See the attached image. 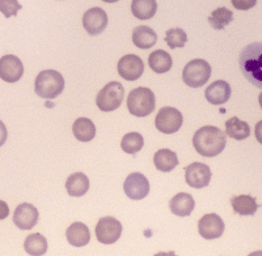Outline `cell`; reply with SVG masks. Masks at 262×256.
<instances>
[{"mask_svg": "<svg viewBox=\"0 0 262 256\" xmlns=\"http://www.w3.org/2000/svg\"><path fill=\"white\" fill-rule=\"evenodd\" d=\"M225 224L219 215L206 214L198 221V232L205 240H216L223 235Z\"/></svg>", "mask_w": 262, "mask_h": 256, "instance_id": "cell-12", "label": "cell"}, {"mask_svg": "<svg viewBox=\"0 0 262 256\" xmlns=\"http://www.w3.org/2000/svg\"><path fill=\"white\" fill-rule=\"evenodd\" d=\"M184 123L182 113L172 107H163L156 117V127L163 134H174L181 128Z\"/></svg>", "mask_w": 262, "mask_h": 256, "instance_id": "cell-7", "label": "cell"}, {"mask_svg": "<svg viewBox=\"0 0 262 256\" xmlns=\"http://www.w3.org/2000/svg\"><path fill=\"white\" fill-rule=\"evenodd\" d=\"M38 217L39 214L36 207H34L31 203L25 202L17 206L13 216V221L19 229L30 230L37 224Z\"/></svg>", "mask_w": 262, "mask_h": 256, "instance_id": "cell-15", "label": "cell"}, {"mask_svg": "<svg viewBox=\"0 0 262 256\" xmlns=\"http://www.w3.org/2000/svg\"><path fill=\"white\" fill-rule=\"evenodd\" d=\"M64 79L55 70H44L35 79V94L43 99H55L64 90Z\"/></svg>", "mask_w": 262, "mask_h": 256, "instance_id": "cell-3", "label": "cell"}, {"mask_svg": "<svg viewBox=\"0 0 262 256\" xmlns=\"http://www.w3.org/2000/svg\"><path fill=\"white\" fill-rule=\"evenodd\" d=\"M158 9L157 0H133L130 10L135 18L146 20L156 15Z\"/></svg>", "mask_w": 262, "mask_h": 256, "instance_id": "cell-24", "label": "cell"}, {"mask_svg": "<svg viewBox=\"0 0 262 256\" xmlns=\"http://www.w3.org/2000/svg\"><path fill=\"white\" fill-rule=\"evenodd\" d=\"M23 7L18 0H0V11L6 18H10L11 16H17L18 10Z\"/></svg>", "mask_w": 262, "mask_h": 256, "instance_id": "cell-31", "label": "cell"}, {"mask_svg": "<svg viewBox=\"0 0 262 256\" xmlns=\"http://www.w3.org/2000/svg\"><path fill=\"white\" fill-rule=\"evenodd\" d=\"M185 179L187 184L193 189H203L207 187L212 179V171L204 163L193 162L186 168Z\"/></svg>", "mask_w": 262, "mask_h": 256, "instance_id": "cell-11", "label": "cell"}, {"mask_svg": "<svg viewBox=\"0 0 262 256\" xmlns=\"http://www.w3.org/2000/svg\"><path fill=\"white\" fill-rule=\"evenodd\" d=\"M187 39V34L182 28H171L166 33V42L172 50L176 48H184Z\"/></svg>", "mask_w": 262, "mask_h": 256, "instance_id": "cell-30", "label": "cell"}, {"mask_svg": "<svg viewBox=\"0 0 262 256\" xmlns=\"http://www.w3.org/2000/svg\"><path fill=\"white\" fill-rule=\"evenodd\" d=\"M82 24L84 30L91 36L99 35L105 31L108 24V17L106 11L100 7L88 9L82 17Z\"/></svg>", "mask_w": 262, "mask_h": 256, "instance_id": "cell-13", "label": "cell"}, {"mask_svg": "<svg viewBox=\"0 0 262 256\" xmlns=\"http://www.w3.org/2000/svg\"><path fill=\"white\" fill-rule=\"evenodd\" d=\"M225 134L231 138L243 141L250 136V126L237 117H232L225 123Z\"/></svg>", "mask_w": 262, "mask_h": 256, "instance_id": "cell-26", "label": "cell"}, {"mask_svg": "<svg viewBox=\"0 0 262 256\" xmlns=\"http://www.w3.org/2000/svg\"><path fill=\"white\" fill-rule=\"evenodd\" d=\"M89 179L82 172H76L71 174L66 182V189L71 197H82L89 190Z\"/></svg>", "mask_w": 262, "mask_h": 256, "instance_id": "cell-19", "label": "cell"}, {"mask_svg": "<svg viewBox=\"0 0 262 256\" xmlns=\"http://www.w3.org/2000/svg\"><path fill=\"white\" fill-rule=\"evenodd\" d=\"M132 39L135 46L142 50H147L155 46L158 36L157 33L149 26H138L133 30Z\"/></svg>", "mask_w": 262, "mask_h": 256, "instance_id": "cell-20", "label": "cell"}, {"mask_svg": "<svg viewBox=\"0 0 262 256\" xmlns=\"http://www.w3.org/2000/svg\"><path fill=\"white\" fill-rule=\"evenodd\" d=\"M212 76V67L205 60L196 59L187 63L182 71V80L190 88H201Z\"/></svg>", "mask_w": 262, "mask_h": 256, "instance_id": "cell-6", "label": "cell"}, {"mask_svg": "<svg viewBox=\"0 0 262 256\" xmlns=\"http://www.w3.org/2000/svg\"><path fill=\"white\" fill-rule=\"evenodd\" d=\"M144 146V138L140 133L132 132L124 135L122 139L121 147L122 150L127 154H135L140 152Z\"/></svg>", "mask_w": 262, "mask_h": 256, "instance_id": "cell-29", "label": "cell"}, {"mask_svg": "<svg viewBox=\"0 0 262 256\" xmlns=\"http://www.w3.org/2000/svg\"><path fill=\"white\" fill-rule=\"evenodd\" d=\"M147 62H149L151 70L158 73V75L167 73L172 67L171 55L163 50H157L155 52H152Z\"/></svg>", "mask_w": 262, "mask_h": 256, "instance_id": "cell-21", "label": "cell"}, {"mask_svg": "<svg viewBox=\"0 0 262 256\" xmlns=\"http://www.w3.org/2000/svg\"><path fill=\"white\" fill-rule=\"evenodd\" d=\"M25 252L32 256H41L48 252V241L43 235L35 232L26 237L24 242Z\"/></svg>", "mask_w": 262, "mask_h": 256, "instance_id": "cell-27", "label": "cell"}, {"mask_svg": "<svg viewBox=\"0 0 262 256\" xmlns=\"http://www.w3.org/2000/svg\"><path fill=\"white\" fill-rule=\"evenodd\" d=\"M258 0H232V5L237 10H249L257 5Z\"/></svg>", "mask_w": 262, "mask_h": 256, "instance_id": "cell-32", "label": "cell"}, {"mask_svg": "<svg viewBox=\"0 0 262 256\" xmlns=\"http://www.w3.org/2000/svg\"><path fill=\"white\" fill-rule=\"evenodd\" d=\"M123 226L121 221L116 218L107 216L98 220V224L96 225V237L99 243L105 245L116 243L122 235Z\"/></svg>", "mask_w": 262, "mask_h": 256, "instance_id": "cell-8", "label": "cell"}, {"mask_svg": "<svg viewBox=\"0 0 262 256\" xmlns=\"http://www.w3.org/2000/svg\"><path fill=\"white\" fill-rule=\"evenodd\" d=\"M23 75H24V65L19 58L8 54L0 59V79L2 80L14 83L19 81Z\"/></svg>", "mask_w": 262, "mask_h": 256, "instance_id": "cell-14", "label": "cell"}, {"mask_svg": "<svg viewBox=\"0 0 262 256\" xmlns=\"http://www.w3.org/2000/svg\"><path fill=\"white\" fill-rule=\"evenodd\" d=\"M231 203L234 213L240 216H253L259 208V204L255 201V199L247 195L233 197Z\"/></svg>", "mask_w": 262, "mask_h": 256, "instance_id": "cell-25", "label": "cell"}, {"mask_svg": "<svg viewBox=\"0 0 262 256\" xmlns=\"http://www.w3.org/2000/svg\"><path fill=\"white\" fill-rule=\"evenodd\" d=\"M124 192L132 200H142L150 192V182L144 174L130 173L124 182Z\"/></svg>", "mask_w": 262, "mask_h": 256, "instance_id": "cell-10", "label": "cell"}, {"mask_svg": "<svg viewBox=\"0 0 262 256\" xmlns=\"http://www.w3.org/2000/svg\"><path fill=\"white\" fill-rule=\"evenodd\" d=\"M153 162L158 171H161V172H171L179 164L176 153L168 149L159 150L153 157Z\"/></svg>", "mask_w": 262, "mask_h": 256, "instance_id": "cell-23", "label": "cell"}, {"mask_svg": "<svg viewBox=\"0 0 262 256\" xmlns=\"http://www.w3.org/2000/svg\"><path fill=\"white\" fill-rule=\"evenodd\" d=\"M72 132L75 137L80 142H90L96 136V126L89 118H78L72 125Z\"/></svg>", "mask_w": 262, "mask_h": 256, "instance_id": "cell-22", "label": "cell"}, {"mask_svg": "<svg viewBox=\"0 0 262 256\" xmlns=\"http://www.w3.org/2000/svg\"><path fill=\"white\" fill-rule=\"evenodd\" d=\"M104 3H108V4H113V3H117L118 0H102Z\"/></svg>", "mask_w": 262, "mask_h": 256, "instance_id": "cell-35", "label": "cell"}, {"mask_svg": "<svg viewBox=\"0 0 262 256\" xmlns=\"http://www.w3.org/2000/svg\"><path fill=\"white\" fill-rule=\"evenodd\" d=\"M196 152L205 157H214L221 154L226 146V134L215 126L199 128L192 137Z\"/></svg>", "mask_w": 262, "mask_h": 256, "instance_id": "cell-1", "label": "cell"}, {"mask_svg": "<svg viewBox=\"0 0 262 256\" xmlns=\"http://www.w3.org/2000/svg\"><path fill=\"white\" fill-rule=\"evenodd\" d=\"M118 75L126 81H136L144 72V63L140 56L135 54L124 55L117 63Z\"/></svg>", "mask_w": 262, "mask_h": 256, "instance_id": "cell-9", "label": "cell"}, {"mask_svg": "<svg viewBox=\"0 0 262 256\" xmlns=\"http://www.w3.org/2000/svg\"><path fill=\"white\" fill-rule=\"evenodd\" d=\"M156 108V96L149 88L132 90L127 97V109L135 117H146Z\"/></svg>", "mask_w": 262, "mask_h": 256, "instance_id": "cell-4", "label": "cell"}, {"mask_svg": "<svg viewBox=\"0 0 262 256\" xmlns=\"http://www.w3.org/2000/svg\"><path fill=\"white\" fill-rule=\"evenodd\" d=\"M240 67L244 77L254 84L262 87V45L253 43L243 49L240 54Z\"/></svg>", "mask_w": 262, "mask_h": 256, "instance_id": "cell-2", "label": "cell"}, {"mask_svg": "<svg viewBox=\"0 0 262 256\" xmlns=\"http://www.w3.org/2000/svg\"><path fill=\"white\" fill-rule=\"evenodd\" d=\"M9 216V207L4 200H0V220L6 219Z\"/></svg>", "mask_w": 262, "mask_h": 256, "instance_id": "cell-33", "label": "cell"}, {"mask_svg": "<svg viewBox=\"0 0 262 256\" xmlns=\"http://www.w3.org/2000/svg\"><path fill=\"white\" fill-rule=\"evenodd\" d=\"M233 20V11L227 9L226 7H220L212 13V16L208 18V22L214 30H224V28L232 22Z\"/></svg>", "mask_w": 262, "mask_h": 256, "instance_id": "cell-28", "label": "cell"}, {"mask_svg": "<svg viewBox=\"0 0 262 256\" xmlns=\"http://www.w3.org/2000/svg\"><path fill=\"white\" fill-rule=\"evenodd\" d=\"M7 136H8L7 128H6L5 124L0 121V147L6 143V141H7Z\"/></svg>", "mask_w": 262, "mask_h": 256, "instance_id": "cell-34", "label": "cell"}, {"mask_svg": "<svg viewBox=\"0 0 262 256\" xmlns=\"http://www.w3.org/2000/svg\"><path fill=\"white\" fill-rule=\"evenodd\" d=\"M68 243L75 247L86 246L90 242V230L83 223H73L68 227L66 232Z\"/></svg>", "mask_w": 262, "mask_h": 256, "instance_id": "cell-18", "label": "cell"}, {"mask_svg": "<svg viewBox=\"0 0 262 256\" xmlns=\"http://www.w3.org/2000/svg\"><path fill=\"white\" fill-rule=\"evenodd\" d=\"M125 90L122 83L112 81L102 88L96 98V105L101 111L110 112L121 107L124 99Z\"/></svg>", "mask_w": 262, "mask_h": 256, "instance_id": "cell-5", "label": "cell"}, {"mask_svg": "<svg viewBox=\"0 0 262 256\" xmlns=\"http://www.w3.org/2000/svg\"><path fill=\"white\" fill-rule=\"evenodd\" d=\"M169 206L173 215L178 217H187L195 209V200L189 193L180 192L170 200Z\"/></svg>", "mask_w": 262, "mask_h": 256, "instance_id": "cell-17", "label": "cell"}, {"mask_svg": "<svg viewBox=\"0 0 262 256\" xmlns=\"http://www.w3.org/2000/svg\"><path fill=\"white\" fill-rule=\"evenodd\" d=\"M232 89L231 85L226 81L217 80L213 82L208 88L205 90V97H206L209 104L220 106L227 102L231 98Z\"/></svg>", "mask_w": 262, "mask_h": 256, "instance_id": "cell-16", "label": "cell"}]
</instances>
